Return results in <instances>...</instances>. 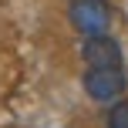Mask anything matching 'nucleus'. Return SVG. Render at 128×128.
<instances>
[{
  "instance_id": "1",
  "label": "nucleus",
  "mask_w": 128,
  "mask_h": 128,
  "mask_svg": "<svg viewBox=\"0 0 128 128\" xmlns=\"http://www.w3.org/2000/svg\"><path fill=\"white\" fill-rule=\"evenodd\" d=\"M81 88L91 101L111 104L128 91V74L122 71V64H115V68H88L81 78Z\"/></svg>"
},
{
  "instance_id": "2",
  "label": "nucleus",
  "mask_w": 128,
  "mask_h": 128,
  "mask_svg": "<svg viewBox=\"0 0 128 128\" xmlns=\"http://www.w3.org/2000/svg\"><path fill=\"white\" fill-rule=\"evenodd\" d=\"M68 20L84 37L88 34H104L111 27V7H108V0H71Z\"/></svg>"
},
{
  "instance_id": "3",
  "label": "nucleus",
  "mask_w": 128,
  "mask_h": 128,
  "mask_svg": "<svg viewBox=\"0 0 128 128\" xmlns=\"http://www.w3.org/2000/svg\"><path fill=\"white\" fill-rule=\"evenodd\" d=\"M81 58L88 68H115V64H122L125 54H122V44L104 30V34H88L81 40Z\"/></svg>"
},
{
  "instance_id": "4",
  "label": "nucleus",
  "mask_w": 128,
  "mask_h": 128,
  "mask_svg": "<svg viewBox=\"0 0 128 128\" xmlns=\"http://www.w3.org/2000/svg\"><path fill=\"white\" fill-rule=\"evenodd\" d=\"M104 125H108V128H128V98H125V94L118 98V101H111V104H108Z\"/></svg>"
}]
</instances>
